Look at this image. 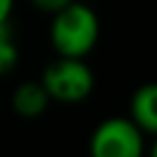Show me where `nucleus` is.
Here are the masks:
<instances>
[{
    "mask_svg": "<svg viewBox=\"0 0 157 157\" xmlns=\"http://www.w3.org/2000/svg\"><path fill=\"white\" fill-rule=\"evenodd\" d=\"M50 41L58 56L84 58L99 41V17L84 2H69L54 13L50 26Z\"/></svg>",
    "mask_w": 157,
    "mask_h": 157,
    "instance_id": "nucleus-1",
    "label": "nucleus"
},
{
    "mask_svg": "<svg viewBox=\"0 0 157 157\" xmlns=\"http://www.w3.org/2000/svg\"><path fill=\"white\" fill-rule=\"evenodd\" d=\"M48 90L52 101L58 103H78L84 101L95 88L93 69L84 63V58L58 56L50 63L39 80Z\"/></svg>",
    "mask_w": 157,
    "mask_h": 157,
    "instance_id": "nucleus-2",
    "label": "nucleus"
},
{
    "mask_svg": "<svg viewBox=\"0 0 157 157\" xmlns=\"http://www.w3.org/2000/svg\"><path fill=\"white\" fill-rule=\"evenodd\" d=\"M88 153L90 157H142L144 133L131 118L110 116L93 129Z\"/></svg>",
    "mask_w": 157,
    "mask_h": 157,
    "instance_id": "nucleus-3",
    "label": "nucleus"
},
{
    "mask_svg": "<svg viewBox=\"0 0 157 157\" xmlns=\"http://www.w3.org/2000/svg\"><path fill=\"white\" fill-rule=\"evenodd\" d=\"M142 133L157 136V82H146L131 97V116Z\"/></svg>",
    "mask_w": 157,
    "mask_h": 157,
    "instance_id": "nucleus-4",
    "label": "nucleus"
},
{
    "mask_svg": "<svg viewBox=\"0 0 157 157\" xmlns=\"http://www.w3.org/2000/svg\"><path fill=\"white\" fill-rule=\"evenodd\" d=\"M50 95L43 88L41 82H24L20 84L13 95H11V105L15 110V114L24 116V118H37L41 116L48 105H50Z\"/></svg>",
    "mask_w": 157,
    "mask_h": 157,
    "instance_id": "nucleus-5",
    "label": "nucleus"
},
{
    "mask_svg": "<svg viewBox=\"0 0 157 157\" xmlns=\"http://www.w3.org/2000/svg\"><path fill=\"white\" fill-rule=\"evenodd\" d=\"M17 60H20V50H17V43L13 41L9 22L0 24V75L11 73Z\"/></svg>",
    "mask_w": 157,
    "mask_h": 157,
    "instance_id": "nucleus-6",
    "label": "nucleus"
},
{
    "mask_svg": "<svg viewBox=\"0 0 157 157\" xmlns=\"http://www.w3.org/2000/svg\"><path fill=\"white\" fill-rule=\"evenodd\" d=\"M30 2H33L39 11L54 15V13H58L60 9H65L69 2H73V0H30Z\"/></svg>",
    "mask_w": 157,
    "mask_h": 157,
    "instance_id": "nucleus-7",
    "label": "nucleus"
},
{
    "mask_svg": "<svg viewBox=\"0 0 157 157\" xmlns=\"http://www.w3.org/2000/svg\"><path fill=\"white\" fill-rule=\"evenodd\" d=\"M13 11V0H0V24H7Z\"/></svg>",
    "mask_w": 157,
    "mask_h": 157,
    "instance_id": "nucleus-8",
    "label": "nucleus"
},
{
    "mask_svg": "<svg viewBox=\"0 0 157 157\" xmlns=\"http://www.w3.org/2000/svg\"><path fill=\"white\" fill-rule=\"evenodd\" d=\"M148 157H157V136H155V142L151 144V151H148Z\"/></svg>",
    "mask_w": 157,
    "mask_h": 157,
    "instance_id": "nucleus-9",
    "label": "nucleus"
}]
</instances>
